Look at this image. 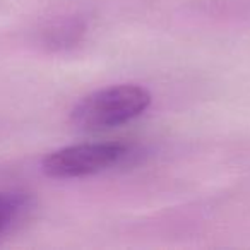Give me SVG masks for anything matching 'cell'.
Segmentation results:
<instances>
[{
    "label": "cell",
    "mask_w": 250,
    "mask_h": 250,
    "mask_svg": "<svg viewBox=\"0 0 250 250\" xmlns=\"http://www.w3.org/2000/svg\"><path fill=\"white\" fill-rule=\"evenodd\" d=\"M151 103L147 89L136 84H118L94 91L76 104L72 122L77 129L94 132L125 124L146 111Z\"/></svg>",
    "instance_id": "obj_1"
},
{
    "label": "cell",
    "mask_w": 250,
    "mask_h": 250,
    "mask_svg": "<svg viewBox=\"0 0 250 250\" xmlns=\"http://www.w3.org/2000/svg\"><path fill=\"white\" fill-rule=\"evenodd\" d=\"M122 144H77L57 149L43 160V171L52 178H77L108 170L127 156Z\"/></svg>",
    "instance_id": "obj_2"
},
{
    "label": "cell",
    "mask_w": 250,
    "mask_h": 250,
    "mask_svg": "<svg viewBox=\"0 0 250 250\" xmlns=\"http://www.w3.org/2000/svg\"><path fill=\"white\" fill-rule=\"evenodd\" d=\"M22 201L19 195L14 194H0V235L12 225L22 209Z\"/></svg>",
    "instance_id": "obj_3"
},
{
    "label": "cell",
    "mask_w": 250,
    "mask_h": 250,
    "mask_svg": "<svg viewBox=\"0 0 250 250\" xmlns=\"http://www.w3.org/2000/svg\"><path fill=\"white\" fill-rule=\"evenodd\" d=\"M76 33H79V29L72 22H65L55 31H50V43L57 46H65L67 43L76 42Z\"/></svg>",
    "instance_id": "obj_4"
}]
</instances>
